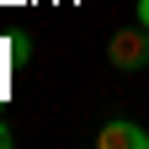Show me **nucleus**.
<instances>
[{
    "label": "nucleus",
    "mask_w": 149,
    "mask_h": 149,
    "mask_svg": "<svg viewBox=\"0 0 149 149\" xmlns=\"http://www.w3.org/2000/svg\"><path fill=\"white\" fill-rule=\"evenodd\" d=\"M107 64L112 69H144L149 64V27H117L107 37Z\"/></svg>",
    "instance_id": "nucleus-1"
},
{
    "label": "nucleus",
    "mask_w": 149,
    "mask_h": 149,
    "mask_svg": "<svg viewBox=\"0 0 149 149\" xmlns=\"http://www.w3.org/2000/svg\"><path fill=\"white\" fill-rule=\"evenodd\" d=\"M96 149H149V128L133 117H112V123H101Z\"/></svg>",
    "instance_id": "nucleus-2"
},
{
    "label": "nucleus",
    "mask_w": 149,
    "mask_h": 149,
    "mask_svg": "<svg viewBox=\"0 0 149 149\" xmlns=\"http://www.w3.org/2000/svg\"><path fill=\"white\" fill-rule=\"evenodd\" d=\"M0 59H6V69H22L32 59V37L27 32H11V37H0Z\"/></svg>",
    "instance_id": "nucleus-3"
},
{
    "label": "nucleus",
    "mask_w": 149,
    "mask_h": 149,
    "mask_svg": "<svg viewBox=\"0 0 149 149\" xmlns=\"http://www.w3.org/2000/svg\"><path fill=\"white\" fill-rule=\"evenodd\" d=\"M139 22H144V27H149V0H139Z\"/></svg>",
    "instance_id": "nucleus-4"
},
{
    "label": "nucleus",
    "mask_w": 149,
    "mask_h": 149,
    "mask_svg": "<svg viewBox=\"0 0 149 149\" xmlns=\"http://www.w3.org/2000/svg\"><path fill=\"white\" fill-rule=\"evenodd\" d=\"M6 144H11V128H6V123H0V149H6Z\"/></svg>",
    "instance_id": "nucleus-5"
}]
</instances>
